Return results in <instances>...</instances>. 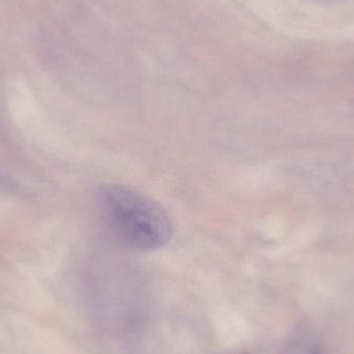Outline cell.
<instances>
[{"instance_id": "cell-1", "label": "cell", "mask_w": 354, "mask_h": 354, "mask_svg": "<svg viewBox=\"0 0 354 354\" xmlns=\"http://www.w3.org/2000/svg\"><path fill=\"white\" fill-rule=\"evenodd\" d=\"M97 203L107 232L122 247L151 252L171 239L174 227L166 210L133 187L105 185L100 189Z\"/></svg>"}]
</instances>
